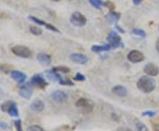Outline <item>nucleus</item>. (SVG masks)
I'll return each instance as SVG.
<instances>
[{
  "mask_svg": "<svg viewBox=\"0 0 159 131\" xmlns=\"http://www.w3.org/2000/svg\"><path fill=\"white\" fill-rule=\"evenodd\" d=\"M137 88L143 93H150L156 89V81L149 76H142L137 82Z\"/></svg>",
  "mask_w": 159,
  "mask_h": 131,
  "instance_id": "nucleus-1",
  "label": "nucleus"
},
{
  "mask_svg": "<svg viewBox=\"0 0 159 131\" xmlns=\"http://www.w3.org/2000/svg\"><path fill=\"white\" fill-rule=\"evenodd\" d=\"M1 110L5 113H7L8 114H10L11 117H18L19 116V110L17 108V104L14 101H6L5 103H3L0 107Z\"/></svg>",
  "mask_w": 159,
  "mask_h": 131,
  "instance_id": "nucleus-2",
  "label": "nucleus"
},
{
  "mask_svg": "<svg viewBox=\"0 0 159 131\" xmlns=\"http://www.w3.org/2000/svg\"><path fill=\"white\" fill-rule=\"evenodd\" d=\"M76 107L80 108L85 113H91L94 109L95 104L94 102L87 98H80L76 101Z\"/></svg>",
  "mask_w": 159,
  "mask_h": 131,
  "instance_id": "nucleus-3",
  "label": "nucleus"
},
{
  "mask_svg": "<svg viewBox=\"0 0 159 131\" xmlns=\"http://www.w3.org/2000/svg\"><path fill=\"white\" fill-rule=\"evenodd\" d=\"M11 52L19 57L29 58L32 56V52L28 47L22 45H16L11 48Z\"/></svg>",
  "mask_w": 159,
  "mask_h": 131,
  "instance_id": "nucleus-4",
  "label": "nucleus"
},
{
  "mask_svg": "<svg viewBox=\"0 0 159 131\" xmlns=\"http://www.w3.org/2000/svg\"><path fill=\"white\" fill-rule=\"evenodd\" d=\"M107 40L109 41V44L111 46L112 49H118V48L124 47L123 41L121 40V37L119 36V34L116 31H111L109 34Z\"/></svg>",
  "mask_w": 159,
  "mask_h": 131,
  "instance_id": "nucleus-5",
  "label": "nucleus"
},
{
  "mask_svg": "<svg viewBox=\"0 0 159 131\" xmlns=\"http://www.w3.org/2000/svg\"><path fill=\"white\" fill-rule=\"evenodd\" d=\"M70 21L75 27H84L86 25V23H87V19L80 12L75 11V12H74L71 15Z\"/></svg>",
  "mask_w": 159,
  "mask_h": 131,
  "instance_id": "nucleus-6",
  "label": "nucleus"
},
{
  "mask_svg": "<svg viewBox=\"0 0 159 131\" xmlns=\"http://www.w3.org/2000/svg\"><path fill=\"white\" fill-rule=\"evenodd\" d=\"M19 94L20 97L24 98L26 99H29L33 95V86L30 83H23L20 86L19 89Z\"/></svg>",
  "mask_w": 159,
  "mask_h": 131,
  "instance_id": "nucleus-7",
  "label": "nucleus"
},
{
  "mask_svg": "<svg viewBox=\"0 0 159 131\" xmlns=\"http://www.w3.org/2000/svg\"><path fill=\"white\" fill-rule=\"evenodd\" d=\"M29 83L32 85V86H35V87L40 88V89H44L46 86H48V83L46 82V80L44 79V78L40 74L34 75V76L31 78Z\"/></svg>",
  "mask_w": 159,
  "mask_h": 131,
  "instance_id": "nucleus-8",
  "label": "nucleus"
},
{
  "mask_svg": "<svg viewBox=\"0 0 159 131\" xmlns=\"http://www.w3.org/2000/svg\"><path fill=\"white\" fill-rule=\"evenodd\" d=\"M144 55L139 50H131L127 55L128 61L133 63H138L144 60Z\"/></svg>",
  "mask_w": 159,
  "mask_h": 131,
  "instance_id": "nucleus-9",
  "label": "nucleus"
},
{
  "mask_svg": "<svg viewBox=\"0 0 159 131\" xmlns=\"http://www.w3.org/2000/svg\"><path fill=\"white\" fill-rule=\"evenodd\" d=\"M143 70L146 73V75L149 76V77H157L159 74L158 66L153 63H147L143 69Z\"/></svg>",
  "mask_w": 159,
  "mask_h": 131,
  "instance_id": "nucleus-10",
  "label": "nucleus"
},
{
  "mask_svg": "<svg viewBox=\"0 0 159 131\" xmlns=\"http://www.w3.org/2000/svg\"><path fill=\"white\" fill-rule=\"evenodd\" d=\"M51 99L55 102L63 103L68 99V95L63 91H55L51 93Z\"/></svg>",
  "mask_w": 159,
  "mask_h": 131,
  "instance_id": "nucleus-11",
  "label": "nucleus"
},
{
  "mask_svg": "<svg viewBox=\"0 0 159 131\" xmlns=\"http://www.w3.org/2000/svg\"><path fill=\"white\" fill-rule=\"evenodd\" d=\"M11 78L19 84H23L27 79V75L17 70H12L11 71Z\"/></svg>",
  "mask_w": 159,
  "mask_h": 131,
  "instance_id": "nucleus-12",
  "label": "nucleus"
},
{
  "mask_svg": "<svg viewBox=\"0 0 159 131\" xmlns=\"http://www.w3.org/2000/svg\"><path fill=\"white\" fill-rule=\"evenodd\" d=\"M70 59L72 62L78 64H85L88 62V57L80 53H73L70 55Z\"/></svg>",
  "mask_w": 159,
  "mask_h": 131,
  "instance_id": "nucleus-13",
  "label": "nucleus"
},
{
  "mask_svg": "<svg viewBox=\"0 0 159 131\" xmlns=\"http://www.w3.org/2000/svg\"><path fill=\"white\" fill-rule=\"evenodd\" d=\"M37 61L41 63L43 66H49L51 63V57L50 55L45 53H39L36 57Z\"/></svg>",
  "mask_w": 159,
  "mask_h": 131,
  "instance_id": "nucleus-14",
  "label": "nucleus"
},
{
  "mask_svg": "<svg viewBox=\"0 0 159 131\" xmlns=\"http://www.w3.org/2000/svg\"><path fill=\"white\" fill-rule=\"evenodd\" d=\"M111 91L115 95L120 98H125L127 96V89L123 86H116L112 88Z\"/></svg>",
  "mask_w": 159,
  "mask_h": 131,
  "instance_id": "nucleus-15",
  "label": "nucleus"
},
{
  "mask_svg": "<svg viewBox=\"0 0 159 131\" xmlns=\"http://www.w3.org/2000/svg\"><path fill=\"white\" fill-rule=\"evenodd\" d=\"M44 106L45 105H44L43 101H42L41 99H35V100H34L33 102L31 103L30 108H31L32 111L39 113V112H42L44 109Z\"/></svg>",
  "mask_w": 159,
  "mask_h": 131,
  "instance_id": "nucleus-16",
  "label": "nucleus"
},
{
  "mask_svg": "<svg viewBox=\"0 0 159 131\" xmlns=\"http://www.w3.org/2000/svg\"><path fill=\"white\" fill-rule=\"evenodd\" d=\"M46 77L48 78V79L51 80L52 82H59V80L61 78V76L58 74V72L55 70H48L45 72Z\"/></svg>",
  "mask_w": 159,
  "mask_h": 131,
  "instance_id": "nucleus-17",
  "label": "nucleus"
},
{
  "mask_svg": "<svg viewBox=\"0 0 159 131\" xmlns=\"http://www.w3.org/2000/svg\"><path fill=\"white\" fill-rule=\"evenodd\" d=\"M112 48L110 44H105V45H94L91 47V50L93 52H96V53H100V52H104V51H109L111 50Z\"/></svg>",
  "mask_w": 159,
  "mask_h": 131,
  "instance_id": "nucleus-18",
  "label": "nucleus"
},
{
  "mask_svg": "<svg viewBox=\"0 0 159 131\" xmlns=\"http://www.w3.org/2000/svg\"><path fill=\"white\" fill-rule=\"evenodd\" d=\"M105 19L108 20L110 23H115L117 22L120 19V13L119 12H116V11H110V13H108Z\"/></svg>",
  "mask_w": 159,
  "mask_h": 131,
  "instance_id": "nucleus-19",
  "label": "nucleus"
},
{
  "mask_svg": "<svg viewBox=\"0 0 159 131\" xmlns=\"http://www.w3.org/2000/svg\"><path fill=\"white\" fill-rule=\"evenodd\" d=\"M92 6H94L97 10H101L104 6V2L102 0H88Z\"/></svg>",
  "mask_w": 159,
  "mask_h": 131,
  "instance_id": "nucleus-20",
  "label": "nucleus"
},
{
  "mask_svg": "<svg viewBox=\"0 0 159 131\" xmlns=\"http://www.w3.org/2000/svg\"><path fill=\"white\" fill-rule=\"evenodd\" d=\"M29 31H30L31 34H34V35H36V36L41 35V34H43V30L40 27H35V26H30L29 27Z\"/></svg>",
  "mask_w": 159,
  "mask_h": 131,
  "instance_id": "nucleus-21",
  "label": "nucleus"
},
{
  "mask_svg": "<svg viewBox=\"0 0 159 131\" xmlns=\"http://www.w3.org/2000/svg\"><path fill=\"white\" fill-rule=\"evenodd\" d=\"M12 67H11V65H8V64H6V63H2V64H0V72H4V73H9V72H11Z\"/></svg>",
  "mask_w": 159,
  "mask_h": 131,
  "instance_id": "nucleus-22",
  "label": "nucleus"
},
{
  "mask_svg": "<svg viewBox=\"0 0 159 131\" xmlns=\"http://www.w3.org/2000/svg\"><path fill=\"white\" fill-rule=\"evenodd\" d=\"M52 70L57 72H62V73H69L71 70L70 68L66 67V66H57V67H54Z\"/></svg>",
  "mask_w": 159,
  "mask_h": 131,
  "instance_id": "nucleus-23",
  "label": "nucleus"
},
{
  "mask_svg": "<svg viewBox=\"0 0 159 131\" xmlns=\"http://www.w3.org/2000/svg\"><path fill=\"white\" fill-rule=\"evenodd\" d=\"M29 19L31 20V21H33V22H34L35 24H37V25H39V26H43V27H45L46 24H47L45 21H43V20L40 19H38V18L34 17V16H29Z\"/></svg>",
  "mask_w": 159,
  "mask_h": 131,
  "instance_id": "nucleus-24",
  "label": "nucleus"
},
{
  "mask_svg": "<svg viewBox=\"0 0 159 131\" xmlns=\"http://www.w3.org/2000/svg\"><path fill=\"white\" fill-rule=\"evenodd\" d=\"M133 34L136 36H139V37H142V38H145L146 37V32L143 31L142 29L140 28H134L133 30Z\"/></svg>",
  "mask_w": 159,
  "mask_h": 131,
  "instance_id": "nucleus-25",
  "label": "nucleus"
},
{
  "mask_svg": "<svg viewBox=\"0 0 159 131\" xmlns=\"http://www.w3.org/2000/svg\"><path fill=\"white\" fill-rule=\"evenodd\" d=\"M58 83H59L60 85H62V86H74V84L71 81V80L68 79V78H64L62 77H61V78H60Z\"/></svg>",
  "mask_w": 159,
  "mask_h": 131,
  "instance_id": "nucleus-26",
  "label": "nucleus"
},
{
  "mask_svg": "<svg viewBox=\"0 0 159 131\" xmlns=\"http://www.w3.org/2000/svg\"><path fill=\"white\" fill-rule=\"evenodd\" d=\"M27 131H44V129L39 125H31L28 128Z\"/></svg>",
  "mask_w": 159,
  "mask_h": 131,
  "instance_id": "nucleus-27",
  "label": "nucleus"
},
{
  "mask_svg": "<svg viewBox=\"0 0 159 131\" xmlns=\"http://www.w3.org/2000/svg\"><path fill=\"white\" fill-rule=\"evenodd\" d=\"M104 6L105 7H107L110 11H113L115 10V5H114L113 3L111 2V1H106V2H104Z\"/></svg>",
  "mask_w": 159,
  "mask_h": 131,
  "instance_id": "nucleus-28",
  "label": "nucleus"
},
{
  "mask_svg": "<svg viewBox=\"0 0 159 131\" xmlns=\"http://www.w3.org/2000/svg\"><path fill=\"white\" fill-rule=\"evenodd\" d=\"M136 129L138 131H148V128L142 122H138L136 124Z\"/></svg>",
  "mask_w": 159,
  "mask_h": 131,
  "instance_id": "nucleus-29",
  "label": "nucleus"
},
{
  "mask_svg": "<svg viewBox=\"0 0 159 131\" xmlns=\"http://www.w3.org/2000/svg\"><path fill=\"white\" fill-rule=\"evenodd\" d=\"M14 126H15V129L17 131H23L22 127H21V120L20 119H18L14 121Z\"/></svg>",
  "mask_w": 159,
  "mask_h": 131,
  "instance_id": "nucleus-30",
  "label": "nucleus"
},
{
  "mask_svg": "<svg viewBox=\"0 0 159 131\" xmlns=\"http://www.w3.org/2000/svg\"><path fill=\"white\" fill-rule=\"evenodd\" d=\"M45 27L48 30H51V31H53V32H56V33H59V30L56 27H54L53 25H51V24H46Z\"/></svg>",
  "mask_w": 159,
  "mask_h": 131,
  "instance_id": "nucleus-31",
  "label": "nucleus"
},
{
  "mask_svg": "<svg viewBox=\"0 0 159 131\" xmlns=\"http://www.w3.org/2000/svg\"><path fill=\"white\" fill-rule=\"evenodd\" d=\"M74 79L76 81H85L86 78L85 76L81 73H77V74L74 76Z\"/></svg>",
  "mask_w": 159,
  "mask_h": 131,
  "instance_id": "nucleus-32",
  "label": "nucleus"
},
{
  "mask_svg": "<svg viewBox=\"0 0 159 131\" xmlns=\"http://www.w3.org/2000/svg\"><path fill=\"white\" fill-rule=\"evenodd\" d=\"M156 115V112L154 111H146L142 113V116H148V117H153Z\"/></svg>",
  "mask_w": 159,
  "mask_h": 131,
  "instance_id": "nucleus-33",
  "label": "nucleus"
},
{
  "mask_svg": "<svg viewBox=\"0 0 159 131\" xmlns=\"http://www.w3.org/2000/svg\"><path fill=\"white\" fill-rule=\"evenodd\" d=\"M117 131H133L131 129L127 127H119L117 129Z\"/></svg>",
  "mask_w": 159,
  "mask_h": 131,
  "instance_id": "nucleus-34",
  "label": "nucleus"
},
{
  "mask_svg": "<svg viewBox=\"0 0 159 131\" xmlns=\"http://www.w3.org/2000/svg\"><path fill=\"white\" fill-rule=\"evenodd\" d=\"M142 2H143V0H133V3L134 6H139L142 4Z\"/></svg>",
  "mask_w": 159,
  "mask_h": 131,
  "instance_id": "nucleus-35",
  "label": "nucleus"
},
{
  "mask_svg": "<svg viewBox=\"0 0 159 131\" xmlns=\"http://www.w3.org/2000/svg\"><path fill=\"white\" fill-rule=\"evenodd\" d=\"M0 127L3 129H7L8 128V125L6 124V122H0Z\"/></svg>",
  "mask_w": 159,
  "mask_h": 131,
  "instance_id": "nucleus-36",
  "label": "nucleus"
},
{
  "mask_svg": "<svg viewBox=\"0 0 159 131\" xmlns=\"http://www.w3.org/2000/svg\"><path fill=\"white\" fill-rule=\"evenodd\" d=\"M115 28L117 29V30H118V31H119V32H120V33H123V34H124V33H125V31H124V30H123V29L121 28V27H119V26H118V25H117V24H116V25H115Z\"/></svg>",
  "mask_w": 159,
  "mask_h": 131,
  "instance_id": "nucleus-37",
  "label": "nucleus"
},
{
  "mask_svg": "<svg viewBox=\"0 0 159 131\" xmlns=\"http://www.w3.org/2000/svg\"><path fill=\"white\" fill-rule=\"evenodd\" d=\"M153 129L155 131H159V124H154Z\"/></svg>",
  "mask_w": 159,
  "mask_h": 131,
  "instance_id": "nucleus-38",
  "label": "nucleus"
},
{
  "mask_svg": "<svg viewBox=\"0 0 159 131\" xmlns=\"http://www.w3.org/2000/svg\"><path fill=\"white\" fill-rule=\"evenodd\" d=\"M156 49H157V50L159 52V39L157 40V42H156Z\"/></svg>",
  "mask_w": 159,
  "mask_h": 131,
  "instance_id": "nucleus-39",
  "label": "nucleus"
},
{
  "mask_svg": "<svg viewBox=\"0 0 159 131\" xmlns=\"http://www.w3.org/2000/svg\"><path fill=\"white\" fill-rule=\"evenodd\" d=\"M52 1H54V2H58V1H60V0H52Z\"/></svg>",
  "mask_w": 159,
  "mask_h": 131,
  "instance_id": "nucleus-40",
  "label": "nucleus"
}]
</instances>
